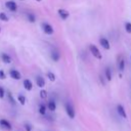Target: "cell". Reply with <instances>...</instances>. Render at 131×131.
Returning a JSON list of instances; mask_svg holds the SVG:
<instances>
[{
	"label": "cell",
	"instance_id": "7402d4cb",
	"mask_svg": "<svg viewBox=\"0 0 131 131\" xmlns=\"http://www.w3.org/2000/svg\"><path fill=\"white\" fill-rule=\"evenodd\" d=\"M46 76H47V78L51 81V82H54L55 81V79H56V77H55V75L52 73V72H47V74H46Z\"/></svg>",
	"mask_w": 131,
	"mask_h": 131
},
{
	"label": "cell",
	"instance_id": "277c9868",
	"mask_svg": "<svg viewBox=\"0 0 131 131\" xmlns=\"http://www.w3.org/2000/svg\"><path fill=\"white\" fill-rule=\"evenodd\" d=\"M5 6L7 7L8 10H10L11 12H15L17 10V4L13 1V0H9V1L5 2Z\"/></svg>",
	"mask_w": 131,
	"mask_h": 131
},
{
	"label": "cell",
	"instance_id": "8992f818",
	"mask_svg": "<svg viewBox=\"0 0 131 131\" xmlns=\"http://www.w3.org/2000/svg\"><path fill=\"white\" fill-rule=\"evenodd\" d=\"M117 113H118V115L121 118L127 119V113L125 111V108L122 106V104H118V106H117Z\"/></svg>",
	"mask_w": 131,
	"mask_h": 131
},
{
	"label": "cell",
	"instance_id": "ac0fdd59",
	"mask_svg": "<svg viewBox=\"0 0 131 131\" xmlns=\"http://www.w3.org/2000/svg\"><path fill=\"white\" fill-rule=\"evenodd\" d=\"M27 19L30 23L34 24L35 22H36V15H35L34 13H32V12H29V13H27Z\"/></svg>",
	"mask_w": 131,
	"mask_h": 131
},
{
	"label": "cell",
	"instance_id": "2e32d148",
	"mask_svg": "<svg viewBox=\"0 0 131 131\" xmlns=\"http://www.w3.org/2000/svg\"><path fill=\"white\" fill-rule=\"evenodd\" d=\"M46 110H47V107L45 106L44 103H40V104H39L38 112H39V114H40V115L45 116V115H46Z\"/></svg>",
	"mask_w": 131,
	"mask_h": 131
},
{
	"label": "cell",
	"instance_id": "5b68a950",
	"mask_svg": "<svg viewBox=\"0 0 131 131\" xmlns=\"http://www.w3.org/2000/svg\"><path fill=\"white\" fill-rule=\"evenodd\" d=\"M57 14H58V16H59L63 21L68 20L69 16H70V12H69L67 9H64V8H59V9L57 10Z\"/></svg>",
	"mask_w": 131,
	"mask_h": 131
},
{
	"label": "cell",
	"instance_id": "cb8c5ba5",
	"mask_svg": "<svg viewBox=\"0 0 131 131\" xmlns=\"http://www.w3.org/2000/svg\"><path fill=\"white\" fill-rule=\"evenodd\" d=\"M125 31H126L128 34H131V23H130V22L125 23Z\"/></svg>",
	"mask_w": 131,
	"mask_h": 131
},
{
	"label": "cell",
	"instance_id": "484cf974",
	"mask_svg": "<svg viewBox=\"0 0 131 131\" xmlns=\"http://www.w3.org/2000/svg\"><path fill=\"white\" fill-rule=\"evenodd\" d=\"M5 96V90L0 86V98H4Z\"/></svg>",
	"mask_w": 131,
	"mask_h": 131
},
{
	"label": "cell",
	"instance_id": "7a4b0ae2",
	"mask_svg": "<svg viewBox=\"0 0 131 131\" xmlns=\"http://www.w3.org/2000/svg\"><path fill=\"white\" fill-rule=\"evenodd\" d=\"M89 50H90V53L95 58H97V59H101L102 58V54H101L100 50L97 48V46H95L94 44H90L89 45Z\"/></svg>",
	"mask_w": 131,
	"mask_h": 131
},
{
	"label": "cell",
	"instance_id": "30bf717a",
	"mask_svg": "<svg viewBox=\"0 0 131 131\" xmlns=\"http://www.w3.org/2000/svg\"><path fill=\"white\" fill-rule=\"evenodd\" d=\"M23 86H24V88L28 91H31L33 89V83L30 79H25L23 82Z\"/></svg>",
	"mask_w": 131,
	"mask_h": 131
},
{
	"label": "cell",
	"instance_id": "603a6c76",
	"mask_svg": "<svg viewBox=\"0 0 131 131\" xmlns=\"http://www.w3.org/2000/svg\"><path fill=\"white\" fill-rule=\"evenodd\" d=\"M39 94H40V98H41V99H45V98H47V91H46V90L41 89L40 92H39Z\"/></svg>",
	"mask_w": 131,
	"mask_h": 131
},
{
	"label": "cell",
	"instance_id": "4fadbf2b",
	"mask_svg": "<svg viewBox=\"0 0 131 131\" xmlns=\"http://www.w3.org/2000/svg\"><path fill=\"white\" fill-rule=\"evenodd\" d=\"M47 109L50 111V112H54L55 110H56V102L54 101V100H52V99H50L48 102H47Z\"/></svg>",
	"mask_w": 131,
	"mask_h": 131
},
{
	"label": "cell",
	"instance_id": "f1b7e54d",
	"mask_svg": "<svg viewBox=\"0 0 131 131\" xmlns=\"http://www.w3.org/2000/svg\"><path fill=\"white\" fill-rule=\"evenodd\" d=\"M0 32H1V28H0Z\"/></svg>",
	"mask_w": 131,
	"mask_h": 131
},
{
	"label": "cell",
	"instance_id": "e0dca14e",
	"mask_svg": "<svg viewBox=\"0 0 131 131\" xmlns=\"http://www.w3.org/2000/svg\"><path fill=\"white\" fill-rule=\"evenodd\" d=\"M118 69L120 72H123L125 70V59L124 58H121L118 63Z\"/></svg>",
	"mask_w": 131,
	"mask_h": 131
},
{
	"label": "cell",
	"instance_id": "83f0119b",
	"mask_svg": "<svg viewBox=\"0 0 131 131\" xmlns=\"http://www.w3.org/2000/svg\"><path fill=\"white\" fill-rule=\"evenodd\" d=\"M36 1H38V2H40V1H42V0H36Z\"/></svg>",
	"mask_w": 131,
	"mask_h": 131
},
{
	"label": "cell",
	"instance_id": "d6986e66",
	"mask_svg": "<svg viewBox=\"0 0 131 131\" xmlns=\"http://www.w3.org/2000/svg\"><path fill=\"white\" fill-rule=\"evenodd\" d=\"M5 95H7V97H8V100H9V102L11 103V104H13V106H15V104H16V101H15V99L13 98V96H12V94L9 92V91H8Z\"/></svg>",
	"mask_w": 131,
	"mask_h": 131
},
{
	"label": "cell",
	"instance_id": "d4e9b609",
	"mask_svg": "<svg viewBox=\"0 0 131 131\" xmlns=\"http://www.w3.org/2000/svg\"><path fill=\"white\" fill-rule=\"evenodd\" d=\"M24 127H25V130L26 131H32V125L29 124V123H26L24 125Z\"/></svg>",
	"mask_w": 131,
	"mask_h": 131
},
{
	"label": "cell",
	"instance_id": "f546056e",
	"mask_svg": "<svg viewBox=\"0 0 131 131\" xmlns=\"http://www.w3.org/2000/svg\"><path fill=\"white\" fill-rule=\"evenodd\" d=\"M21 1H24V0H21Z\"/></svg>",
	"mask_w": 131,
	"mask_h": 131
},
{
	"label": "cell",
	"instance_id": "6da1fadb",
	"mask_svg": "<svg viewBox=\"0 0 131 131\" xmlns=\"http://www.w3.org/2000/svg\"><path fill=\"white\" fill-rule=\"evenodd\" d=\"M65 110H66V113L70 119H75L76 117V112H75V109L73 107V104L71 102H67L65 104Z\"/></svg>",
	"mask_w": 131,
	"mask_h": 131
},
{
	"label": "cell",
	"instance_id": "ffe728a7",
	"mask_svg": "<svg viewBox=\"0 0 131 131\" xmlns=\"http://www.w3.org/2000/svg\"><path fill=\"white\" fill-rule=\"evenodd\" d=\"M17 101H19L22 106H25L26 104V96L23 94H20L19 96H17Z\"/></svg>",
	"mask_w": 131,
	"mask_h": 131
},
{
	"label": "cell",
	"instance_id": "5bb4252c",
	"mask_svg": "<svg viewBox=\"0 0 131 131\" xmlns=\"http://www.w3.org/2000/svg\"><path fill=\"white\" fill-rule=\"evenodd\" d=\"M112 71H111V68L110 67H106L104 69V78L107 79V81H111L112 80Z\"/></svg>",
	"mask_w": 131,
	"mask_h": 131
},
{
	"label": "cell",
	"instance_id": "44dd1931",
	"mask_svg": "<svg viewBox=\"0 0 131 131\" xmlns=\"http://www.w3.org/2000/svg\"><path fill=\"white\" fill-rule=\"evenodd\" d=\"M0 21L6 23V22L9 21V17H8V15L5 12H0Z\"/></svg>",
	"mask_w": 131,
	"mask_h": 131
},
{
	"label": "cell",
	"instance_id": "7c38bea8",
	"mask_svg": "<svg viewBox=\"0 0 131 131\" xmlns=\"http://www.w3.org/2000/svg\"><path fill=\"white\" fill-rule=\"evenodd\" d=\"M36 84L39 88H43V87L45 86V80L44 78L41 77V76H37L36 77Z\"/></svg>",
	"mask_w": 131,
	"mask_h": 131
},
{
	"label": "cell",
	"instance_id": "9a60e30c",
	"mask_svg": "<svg viewBox=\"0 0 131 131\" xmlns=\"http://www.w3.org/2000/svg\"><path fill=\"white\" fill-rule=\"evenodd\" d=\"M1 59H2V62L4 63V64H10L11 63V56L9 55V54H7V53H2L1 54Z\"/></svg>",
	"mask_w": 131,
	"mask_h": 131
},
{
	"label": "cell",
	"instance_id": "ba28073f",
	"mask_svg": "<svg viewBox=\"0 0 131 131\" xmlns=\"http://www.w3.org/2000/svg\"><path fill=\"white\" fill-rule=\"evenodd\" d=\"M99 44L101 45L102 48H104L106 50H109L111 49V44H110V41L106 38V37H101L99 39Z\"/></svg>",
	"mask_w": 131,
	"mask_h": 131
},
{
	"label": "cell",
	"instance_id": "4dcf8cb0",
	"mask_svg": "<svg viewBox=\"0 0 131 131\" xmlns=\"http://www.w3.org/2000/svg\"><path fill=\"white\" fill-rule=\"evenodd\" d=\"M130 59H131V56H130Z\"/></svg>",
	"mask_w": 131,
	"mask_h": 131
},
{
	"label": "cell",
	"instance_id": "8fae6325",
	"mask_svg": "<svg viewBox=\"0 0 131 131\" xmlns=\"http://www.w3.org/2000/svg\"><path fill=\"white\" fill-rule=\"evenodd\" d=\"M50 56H51V59L53 60V62L57 63L59 60V58H60V53L58 52V50H52Z\"/></svg>",
	"mask_w": 131,
	"mask_h": 131
},
{
	"label": "cell",
	"instance_id": "9c48e42d",
	"mask_svg": "<svg viewBox=\"0 0 131 131\" xmlns=\"http://www.w3.org/2000/svg\"><path fill=\"white\" fill-rule=\"evenodd\" d=\"M9 75H10V77L12 78L13 80H21L22 79V74L17 71V70L11 69L9 71Z\"/></svg>",
	"mask_w": 131,
	"mask_h": 131
},
{
	"label": "cell",
	"instance_id": "3957f363",
	"mask_svg": "<svg viewBox=\"0 0 131 131\" xmlns=\"http://www.w3.org/2000/svg\"><path fill=\"white\" fill-rule=\"evenodd\" d=\"M42 29H43V32H44L46 35H52L54 33L53 27L48 23H43L42 24Z\"/></svg>",
	"mask_w": 131,
	"mask_h": 131
},
{
	"label": "cell",
	"instance_id": "52a82bcc",
	"mask_svg": "<svg viewBox=\"0 0 131 131\" xmlns=\"http://www.w3.org/2000/svg\"><path fill=\"white\" fill-rule=\"evenodd\" d=\"M0 126H1L2 128L8 130V131H10L12 129V126L10 124V122L6 120V119H0Z\"/></svg>",
	"mask_w": 131,
	"mask_h": 131
},
{
	"label": "cell",
	"instance_id": "4316f807",
	"mask_svg": "<svg viewBox=\"0 0 131 131\" xmlns=\"http://www.w3.org/2000/svg\"><path fill=\"white\" fill-rule=\"evenodd\" d=\"M6 78V75L4 73V71H2V70H0V80H4Z\"/></svg>",
	"mask_w": 131,
	"mask_h": 131
}]
</instances>
